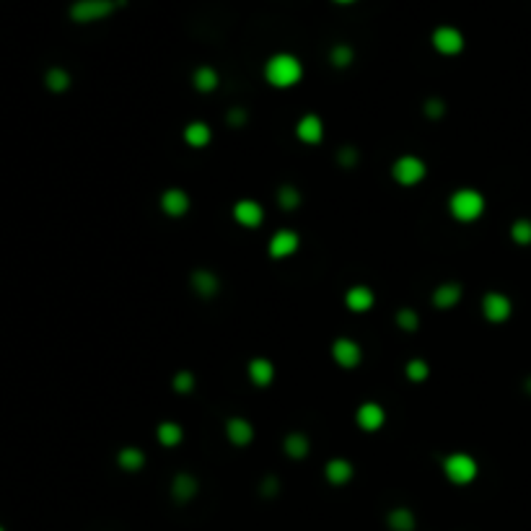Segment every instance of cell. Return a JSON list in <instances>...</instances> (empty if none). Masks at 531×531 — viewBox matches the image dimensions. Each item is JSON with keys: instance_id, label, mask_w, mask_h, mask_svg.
Returning a JSON list of instances; mask_svg holds the SVG:
<instances>
[{"instance_id": "1", "label": "cell", "mask_w": 531, "mask_h": 531, "mask_svg": "<svg viewBox=\"0 0 531 531\" xmlns=\"http://www.w3.org/2000/svg\"><path fill=\"white\" fill-rule=\"evenodd\" d=\"M265 78L275 89H290V86H296L304 78V65H301V60L296 55L280 52V55H273L267 60Z\"/></svg>"}, {"instance_id": "2", "label": "cell", "mask_w": 531, "mask_h": 531, "mask_svg": "<svg viewBox=\"0 0 531 531\" xmlns=\"http://www.w3.org/2000/svg\"><path fill=\"white\" fill-rule=\"evenodd\" d=\"M449 210H451V215L456 218V220H461V223H472V220H477V218L485 213V197H482V192H477V189H469V187H464V189H456V192L451 194Z\"/></svg>"}, {"instance_id": "3", "label": "cell", "mask_w": 531, "mask_h": 531, "mask_svg": "<svg viewBox=\"0 0 531 531\" xmlns=\"http://www.w3.org/2000/svg\"><path fill=\"white\" fill-rule=\"evenodd\" d=\"M477 472H480L477 461L472 459L469 454H464V451L449 454V456L443 459V475H446V480H449L451 485H469V482H475Z\"/></svg>"}, {"instance_id": "4", "label": "cell", "mask_w": 531, "mask_h": 531, "mask_svg": "<svg viewBox=\"0 0 531 531\" xmlns=\"http://www.w3.org/2000/svg\"><path fill=\"white\" fill-rule=\"evenodd\" d=\"M425 174H427V166L420 156H412V154L399 156V158L392 163V177H394L396 185H402V187L420 185V182L425 179Z\"/></svg>"}, {"instance_id": "5", "label": "cell", "mask_w": 531, "mask_h": 531, "mask_svg": "<svg viewBox=\"0 0 531 531\" xmlns=\"http://www.w3.org/2000/svg\"><path fill=\"white\" fill-rule=\"evenodd\" d=\"M117 0H75L70 6V18L78 24H91L99 18H106L117 8Z\"/></svg>"}, {"instance_id": "6", "label": "cell", "mask_w": 531, "mask_h": 531, "mask_svg": "<svg viewBox=\"0 0 531 531\" xmlns=\"http://www.w3.org/2000/svg\"><path fill=\"white\" fill-rule=\"evenodd\" d=\"M332 358H335V363H337L339 368H347L353 370L361 366L363 361V350L361 345L355 342V339L350 337H339L332 342Z\"/></svg>"}, {"instance_id": "7", "label": "cell", "mask_w": 531, "mask_h": 531, "mask_svg": "<svg viewBox=\"0 0 531 531\" xmlns=\"http://www.w3.org/2000/svg\"><path fill=\"white\" fill-rule=\"evenodd\" d=\"M298 246H301V239H298L296 231L290 228H282V231H275L270 244H267V254L273 259H285L290 254H296Z\"/></svg>"}, {"instance_id": "8", "label": "cell", "mask_w": 531, "mask_h": 531, "mask_svg": "<svg viewBox=\"0 0 531 531\" xmlns=\"http://www.w3.org/2000/svg\"><path fill=\"white\" fill-rule=\"evenodd\" d=\"M433 47L441 55H459L464 49V34L454 26H438L433 32Z\"/></svg>"}, {"instance_id": "9", "label": "cell", "mask_w": 531, "mask_h": 531, "mask_svg": "<svg viewBox=\"0 0 531 531\" xmlns=\"http://www.w3.org/2000/svg\"><path fill=\"white\" fill-rule=\"evenodd\" d=\"M355 423L366 433H376L378 427H384V423H387V412L378 402H363L355 412Z\"/></svg>"}, {"instance_id": "10", "label": "cell", "mask_w": 531, "mask_h": 531, "mask_svg": "<svg viewBox=\"0 0 531 531\" xmlns=\"http://www.w3.org/2000/svg\"><path fill=\"white\" fill-rule=\"evenodd\" d=\"M511 311H513V306H511V298L503 296V293H487V296L482 298V314L487 322L492 324H500L506 322L508 316H511Z\"/></svg>"}, {"instance_id": "11", "label": "cell", "mask_w": 531, "mask_h": 531, "mask_svg": "<svg viewBox=\"0 0 531 531\" xmlns=\"http://www.w3.org/2000/svg\"><path fill=\"white\" fill-rule=\"evenodd\" d=\"M234 220L244 228H259L265 220V208L257 200H239L234 205Z\"/></svg>"}, {"instance_id": "12", "label": "cell", "mask_w": 531, "mask_h": 531, "mask_svg": "<svg viewBox=\"0 0 531 531\" xmlns=\"http://www.w3.org/2000/svg\"><path fill=\"white\" fill-rule=\"evenodd\" d=\"M296 135L301 143L306 145H319L324 137V122L322 117H316V114H304L301 120H298L296 125Z\"/></svg>"}, {"instance_id": "13", "label": "cell", "mask_w": 531, "mask_h": 531, "mask_svg": "<svg viewBox=\"0 0 531 531\" xmlns=\"http://www.w3.org/2000/svg\"><path fill=\"white\" fill-rule=\"evenodd\" d=\"M373 304H376V296H373V290H370L368 285H353V288L345 293V306L350 308V311H355V314L370 311Z\"/></svg>"}, {"instance_id": "14", "label": "cell", "mask_w": 531, "mask_h": 531, "mask_svg": "<svg viewBox=\"0 0 531 531\" xmlns=\"http://www.w3.org/2000/svg\"><path fill=\"white\" fill-rule=\"evenodd\" d=\"M161 210L171 218L185 215L187 210H189V194L185 189H179V187H171V189H166L161 194Z\"/></svg>"}, {"instance_id": "15", "label": "cell", "mask_w": 531, "mask_h": 531, "mask_svg": "<svg viewBox=\"0 0 531 531\" xmlns=\"http://www.w3.org/2000/svg\"><path fill=\"white\" fill-rule=\"evenodd\" d=\"M246 376H249V381L254 384V387H259V389L270 387L273 378H275L273 361H267V358H251L249 366H246Z\"/></svg>"}, {"instance_id": "16", "label": "cell", "mask_w": 531, "mask_h": 531, "mask_svg": "<svg viewBox=\"0 0 531 531\" xmlns=\"http://www.w3.org/2000/svg\"><path fill=\"white\" fill-rule=\"evenodd\" d=\"M225 438L234 443V446H246L254 438V425L244 418H231L225 423Z\"/></svg>"}, {"instance_id": "17", "label": "cell", "mask_w": 531, "mask_h": 531, "mask_svg": "<svg viewBox=\"0 0 531 531\" xmlns=\"http://www.w3.org/2000/svg\"><path fill=\"white\" fill-rule=\"evenodd\" d=\"M189 282H192L194 293L202 296V298L215 296L218 290H220V280H218L215 273H210V270H194L192 277H189Z\"/></svg>"}, {"instance_id": "18", "label": "cell", "mask_w": 531, "mask_h": 531, "mask_svg": "<svg viewBox=\"0 0 531 531\" xmlns=\"http://www.w3.org/2000/svg\"><path fill=\"white\" fill-rule=\"evenodd\" d=\"M353 472H355L353 464L347 459H330L324 464V477L332 485H347L353 480Z\"/></svg>"}, {"instance_id": "19", "label": "cell", "mask_w": 531, "mask_h": 531, "mask_svg": "<svg viewBox=\"0 0 531 531\" xmlns=\"http://www.w3.org/2000/svg\"><path fill=\"white\" fill-rule=\"evenodd\" d=\"M182 135H185V143L189 145V148H205V145H210V140H213V130H210V125H205V122L194 120L187 125Z\"/></svg>"}, {"instance_id": "20", "label": "cell", "mask_w": 531, "mask_h": 531, "mask_svg": "<svg viewBox=\"0 0 531 531\" xmlns=\"http://www.w3.org/2000/svg\"><path fill=\"white\" fill-rule=\"evenodd\" d=\"M461 301V285L459 282H443L433 290V304L438 308H454Z\"/></svg>"}, {"instance_id": "21", "label": "cell", "mask_w": 531, "mask_h": 531, "mask_svg": "<svg viewBox=\"0 0 531 531\" xmlns=\"http://www.w3.org/2000/svg\"><path fill=\"white\" fill-rule=\"evenodd\" d=\"M156 438H158V443L161 446H179L182 443V438H185V430H182V425L179 423H174V420H163L161 425L156 427Z\"/></svg>"}, {"instance_id": "22", "label": "cell", "mask_w": 531, "mask_h": 531, "mask_svg": "<svg viewBox=\"0 0 531 531\" xmlns=\"http://www.w3.org/2000/svg\"><path fill=\"white\" fill-rule=\"evenodd\" d=\"M171 495L177 500H192L197 495V480L192 475H187V472L177 475L174 482H171Z\"/></svg>"}, {"instance_id": "23", "label": "cell", "mask_w": 531, "mask_h": 531, "mask_svg": "<svg viewBox=\"0 0 531 531\" xmlns=\"http://www.w3.org/2000/svg\"><path fill=\"white\" fill-rule=\"evenodd\" d=\"M308 449H311V443H308V438L304 433H288L285 435V441H282V451L288 454L290 459H304L308 454Z\"/></svg>"}, {"instance_id": "24", "label": "cell", "mask_w": 531, "mask_h": 531, "mask_svg": "<svg viewBox=\"0 0 531 531\" xmlns=\"http://www.w3.org/2000/svg\"><path fill=\"white\" fill-rule=\"evenodd\" d=\"M117 464H120L122 469H127V472H137V469L145 464V454L140 449H135V446H125V449L117 454Z\"/></svg>"}, {"instance_id": "25", "label": "cell", "mask_w": 531, "mask_h": 531, "mask_svg": "<svg viewBox=\"0 0 531 531\" xmlns=\"http://www.w3.org/2000/svg\"><path fill=\"white\" fill-rule=\"evenodd\" d=\"M194 89L202 91V94H210V91L218 89V83H220V78H218V73L213 70V68H208V65H202V68H197L194 70Z\"/></svg>"}, {"instance_id": "26", "label": "cell", "mask_w": 531, "mask_h": 531, "mask_svg": "<svg viewBox=\"0 0 531 531\" xmlns=\"http://www.w3.org/2000/svg\"><path fill=\"white\" fill-rule=\"evenodd\" d=\"M44 86L55 94H63V91L70 89V73L63 70V68H49L47 75H44Z\"/></svg>"}, {"instance_id": "27", "label": "cell", "mask_w": 531, "mask_h": 531, "mask_svg": "<svg viewBox=\"0 0 531 531\" xmlns=\"http://www.w3.org/2000/svg\"><path fill=\"white\" fill-rule=\"evenodd\" d=\"M389 526L394 531H412L415 529V516L407 508H396L389 513Z\"/></svg>"}, {"instance_id": "28", "label": "cell", "mask_w": 531, "mask_h": 531, "mask_svg": "<svg viewBox=\"0 0 531 531\" xmlns=\"http://www.w3.org/2000/svg\"><path fill=\"white\" fill-rule=\"evenodd\" d=\"M404 376L410 378V381H415V384H420V381H425V378L430 376V366H427L423 358H412V361L404 366Z\"/></svg>"}, {"instance_id": "29", "label": "cell", "mask_w": 531, "mask_h": 531, "mask_svg": "<svg viewBox=\"0 0 531 531\" xmlns=\"http://www.w3.org/2000/svg\"><path fill=\"white\" fill-rule=\"evenodd\" d=\"M277 205H280L282 210H296L298 205H301V192H298L293 185H282L280 189H277Z\"/></svg>"}, {"instance_id": "30", "label": "cell", "mask_w": 531, "mask_h": 531, "mask_svg": "<svg viewBox=\"0 0 531 531\" xmlns=\"http://www.w3.org/2000/svg\"><path fill=\"white\" fill-rule=\"evenodd\" d=\"M396 324H399V330L404 332H415L420 327V316L412 311V308H399L396 311Z\"/></svg>"}, {"instance_id": "31", "label": "cell", "mask_w": 531, "mask_h": 531, "mask_svg": "<svg viewBox=\"0 0 531 531\" xmlns=\"http://www.w3.org/2000/svg\"><path fill=\"white\" fill-rule=\"evenodd\" d=\"M511 236H513V242L521 244V246L531 244V220H516V223L511 225Z\"/></svg>"}, {"instance_id": "32", "label": "cell", "mask_w": 531, "mask_h": 531, "mask_svg": "<svg viewBox=\"0 0 531 531\" xmlns=\"http://www.w3.org/2000/svg\"><path fill=\"white\" fill-rule=\"evenodd\" d=\"M192 389H194L192 370H177V376H174V392H177V394H192Z\"/></svg>"}, {"instance_id": "33", "label": "cell", "mask_w": 531, "mask_h": 531, "mask_svg": "<svg viewBox=\"0 0 531 531\" xmlns=\"http://www.w3.org/2000/svg\"><path fill=\"white\" fill-rule=\"evenodd\" d=\"M330 60L332 65H337V68H347V65L353 63V49L347 47V44H337V47L330 52Z\"/></svg>"}, {"instance_id": "34", "label": "cell", "mask_w": 531, "mask_h": 531, "mask_svg": "<svg viewBox=\"0 0 531 531\" xmlns=\"http://www.w3.org/2000/svg\"><path fill=\"white\" fill-rule=\"evenodd\" d=\"M443 112H446V104H443L441 99H427V101H425V114H427V117L438 120Z\"/></svg>"}, {"instance_id": "35", "label": "cell", "mask_w": 531, "mask_h": 531, "mask_svg": "<svg viewBox=\"0 0 531 531\" xmlns=\"http://www.w3.org/2000/svg\"><path fill=\"white\" fill-rule=\"evenodd\" d=\"M355 161H358L355 148H342V154H339V163H342V166H355Z\"/></svg>"}, {"instance_id": "36", "label": "cell", "mask_w": 531, "mask_h": 531, "mask_svg": "<svg viewBox=\"0 0 531 531\" xmlns=\"http://www.w3.org/2000/svg\"><path fill=\"white\" fill-rule=\"evenodd\" d=\"M228 120H231L234 127H239V125L246 122V112H244V109H231V112H228Z\"/></svg>"}, {"instance_id": "37", "label": "cell", "mask_w": 531, "mask_h": 531, "mask_svg": "<svg viewBox=\"0 0 531 531\" xmlns=\"http://www.w3.org/2000/svg\"><path fill=\"white\" fill-rule=\"evenodd\" d=\"M335 3H342V6H347V3H355V0H335Z\"/></svg>"}, {"instance_id": "38", "label": "cell", "mask_w": 531, "mask_h": 531, "mask_svg": "<svg viewBox=\"0 0 531 531\" xmlns=\"http://www.w3.org/2000/svg\"><path fill=\"white\" fill-rule=\"evenodd\" d=\"M0 531H6V529H3V526H0Z\"/></svg>"}]
</instances>
